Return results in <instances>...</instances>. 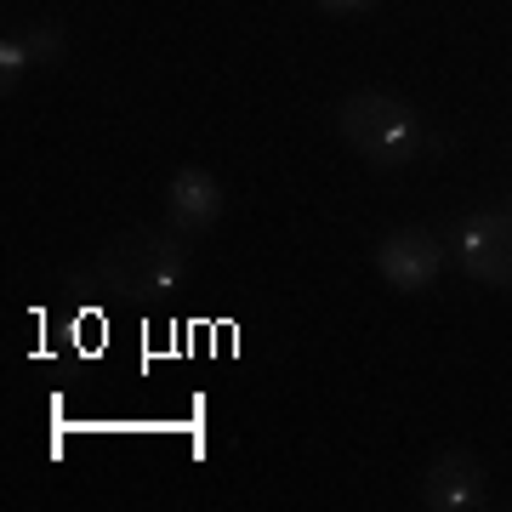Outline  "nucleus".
<instances>
[{
    "instance_id": "obj_2",
    "label": "nucleus",
    "mask_w": 512,
    "mask_h": 512,
    "mask_svg": "<svg viewBox=\"0 0 512 512\" xmlns=\"http://www.w3.org/2000/svg\"><path fill=\"white\" fill-rule=\"evenodd\" d=\"M188 268V245L171 228H126L97 251V285L114 291L120 302H154L177 291Z\"/></svg>"
},
{
    "instance_id": "obj_9",
    "label": "nucleus",
    "mask_w": 512,
    "mask_h": 512,
    "mask_svg": "<svg viewBox=\"0 0 512 512\" xmlns=\"http://www.w3.org/2000/svg\"><path fill=\"white\" fill-rule=\"evenodd\" d=\"M319 6H325V12H342V18H348V12H370L376 0H319Z\"/></svg>"
},
{
    "instance_id": "obj_4",
    "label": "nucleus",
    "mask_w": 512,
    "mask_h": 512,
    "mask_svg": "<svg viewBox=\"0 0 512 512\" xmlns=\"http://www.w3.org/2000/svg\"><path fill=\"white\" fill-rule=\"evenodd\" d=\"M450 262V245H444L433 228H393V234L376 245V274L404 296H421L433 291Z\"/></svg>"
},
{
    "instance_id": "obj_6",
    "label": "nucleus",
    "mask_w": 512,
    "mask_h": 512,
    "mask_svg": "<svg viewBox=\"0 0 512 512\" xmlns=\"http://www.w3.org/2000/svg\"><path fill=\"white\" fill-rule=\"evenodd\" d=\"M222 217V183L211 177V171H200V165H188V171H177L171 177V188H165V228L183 239H200L211 234Z\"/></svg>"
},
{
    "instance_id": "obj_8",
    "label": "nucleus",
    "mask_w": 512,
    "mask_h": 512,
    "mask_svg": "<svg viewBox=\"0 0 512 512\" xmlns=\"http://www.w3.org/2000/svg\"><path fill=\"white\" fill-rule=\"evenodd\" d=\"M35 69V57H29V40L23 35H6L0 40V92L12 97L23 86V74Z\"/></svg>"
},
{
    "instance_id": "obj_5",
    "label": "nucleus",
    "mask_w": 512,
    "mask_h": 512,
    "mask_svg": "<svg viewBox=\"0 0 512 512\" xmlns=\"http://www.w3.org/2000/svg\"><path fill=\"white\" fill-rule=\"evenodd\" d=\"M490 501V473L473 450H444L421 473V507L427 512H473Z\"/></svg>"
},
{
    "instance_id": "obj_7",
    "label": "nucleus",
    "mask_w": 512,
    "mask_h": 512,
    "mask_svg": "<svg viewBox=\"0 0 512 512\" xmlns=\"http://www.w3.org/2000/svg\"><path fill=\"white\" fill-rule=\"evenodd\" d=\"M23 40H29V57H35V69H46V63H63V52H69V35H63V23L40 18L23 29Z\"/></svg>"
},
{
    "instance_id": "obj_1",
    "label": "nucleus",
    "mask_w": 512,
    "mask_h": 512,
    "mask_svg": "<svg viewBox=\"0 0 512 512\" xmlns=\"http://www.w3.org/2000/svg\"><path fill=\"white\" fill-rule=\"evenodd\" d=\"M336 131H342V143L370 160L376 171H404V165L421 160V148H427V126H421V114L393 92H353L342 97V109H336Z\"/></svg>"
},
{
    "instance_id": "obj_3",
    "label": "nucleus",
    "mask_w": 512,
    "mask_h": 512,
    "mask_svg": "<svg viewBox=\"0 0 512 512\" xmlns=\"http://www.w3.org/2000/svg\"><path fill=\"white\" fill-rule=\"evenodd\" d=\"M450 262L467 279L512 291V211H473V217L450 222Z\"/></svg>"
}]
</instances>
